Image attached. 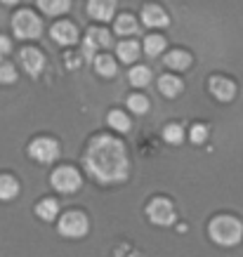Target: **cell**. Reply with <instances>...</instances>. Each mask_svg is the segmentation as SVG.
<instances>
[{"label":"cell","instance_id":"obj_1","mask_svg":"<svg viewBox=\"0 0 243 257\" xmlns=\"http://www.w3.org/2000/svg\"><path fill=\"white\" fill-rule=\"evenodd\" d=\"M83 163H85V170L102 184L123 182L130 170L123 142L109 137V135H99V137L90 140Z\"/></svg>","mask_w":243,"mask_h":257},{"label":"cell","instance_id":"obj_2","mask_svg":"<svg viewBox=\"0 0 243 257\" xmlns=\"http://www.w3.org/2000/svg\"><path fill=\"white\" fill-rule=\"evenodd\" d=\"M210 231V238L220 245H236V243L243 238V224L236 217H229V215H220L215 217L208 226Z\"/></svg>","mask_w":243,"mask_h":257},{"label":"cell","instance_id":"obj_3","mask_svg":"<svg viewBox=\"0 0 243 257\" xmlns=\"http://www.w3.org/2000/svg\"><path fill=\"white\" fill-rule=\"evenodd\" d=\"M12 31H15L17 38L22 40H36L43 33V24L31 10H19L12 17Z\"/></svg>","mask_w":243,"mask_h":257},{"label":"cell","instance_id":"obj_4","mask_svg":"<svg viewBox=\"0 0 243 257\" xmlns=\"http://www.w3.org/2000/svg\"><path fill=\"white\" fill-rule=\"evenodd\" d=\"M50 184L55 191L59 194H73V191H78L80 184H83V179H80L78 170L76 168H71V165H64V168H57L52 172V177H50Z\"/></svg>","mask_w":243,"mask_h":257},{"label":"cell","instance_id":"obj_5","mask_svg":"<svg viewBox=\"0 0 243 257\" xmlns=\"http://www.w3.org/2000/svg\"><path fill=\"white\" fill-rule=\"evenodd\" d=\"M90 229V222L80 210H69L59 219V234L66 238H83Z\"/></svg>","mask_w":243,"mask_h":257},{"label":"cell","instance_id":"obj_6","mask_svg":"<svg viewBox=\"0 0 243 257\" xmlns=\"http://www.w3.org/2000/svg\"><path fill=\"white\" fill-rule=\"evenodd\" d=\"M29 156L36 161V163H52L57 156H59V142L52 140V137H38L29 144Z\"/></svg>","mask_w":243,"mask_h":257},{"label":"cell","instance_id":"obj_7","mask_svg":"<svg viewBox=\"0 0 243 257\" xmlns=\"http://www.w3.org/2000/svg\"><path fill=\"white\" fill-rule=\"evenodd\" d=\"M147 215H149V219L158 226H168L175 222V208L168 198H154V201L147 205Z\"/></svg>","mask_w":243,"mask_h":257},{"label":"cell","instance_id":"obj_8","mask_svg":"<svg viewBox=\"0 0 243 257\" xmlns=\"http://www.w3.org/2000/svg\"><path fill=\"white\" fill-rule=\"evenodd\" d=\"M97 47H111V33L106 31V29H99V26H94V29H90V31L85 33L83 57H85V59H92Z\"/></svg>","mask_w":243,"mask_h":257},{"label":"cell","instance_id":"obj_9","mask_svg":"<svg viewBox=\"0 0 243 257\" xmlns=\"http://www.w3.org/2000/svg\"><path fill=\"white\" fill-rule=\"evenodd\" d=\"M19 62H22L24 71L29 76H38L45 69V55L40 50H36V47H24L22 52H19Z\"/></svg>","mask_w":243,"mask_h":257},{"label":"cell","instance_id":"obj_10","mask_svg":"<svg viewBox=\"0 0 243 257\" xmlns=\"http://www.w3.org/2000/svg\"><path fill=\"white\" fill-rule=\"evenodd\" d=\"M210 94L220 101H231L236 97V85L234 80L224 78V76H212L210 78Z\"/></svg>","mask_w":243,"mask_h":257},{"label":"cell","instance_id":"obj_11","mask_svg":"<svg viewBox=\"0 0 243 257\" xmlns=\"http://www.w3.org/2000/svg\"><path fill=\"white\" fill-rule=\"evenodd\" d=\"M50 36L59 45H73L78 40V29H76V24H71V22H57L50 29Z\"/></svg>","mask_w":243,"mask_h":257},{"label":"cell","instance_id":"obj_12","mask_svg":"<svg viewBox=\"0 0 243 257\" xmlns=\"http://www.w3.org/2000/svg\"><path fill=\"white\" fill-rule=\"evenodd\" d=\"M142 22H144V26H151V29H163V26H168V15H165L163 8H158V5H144L142 8Z\"/></svg>","mask_w":243,"mask_h":257},{"label":"cell","instance_id":"obj_13","mask_svg":"<svg viewBox=\"0 0 243 257\" xmlns=\"http://www.w3.org/2000/svg\"><path fill=\"white\" fill-rule=\"evenodd\" d=\"M116 12V0H90L87 3V15L97 22H109Z\"/></svg>","mask_w":243,"mask_h":257},{"label":"cell","instance_id":"obj_14","mask_svg":"<svg viewBox=\"0 0 243 257\" xmlns=\"http://www.w3.org/2000/svg\"><path fill=\"white\" fill-rule=\"evenodd\" d=\"M92 64H94V71H97L99 76H104V78H111V76H116V73H118L116 59H113V57H109V55L94 57Z\"/></svg>","mask_w":243,"mask_h":257},{"label":"cell","instance_id":"obj_15","mask_svg":"<svg viewBox=\"0 0 243 257\" xmlns=\"http://www.w3.org/2000/svg\"><path fill=\"white\" fill-rule=\"evenodd\" d=\"M163 64L168 66V69H173V71H184V69H189V64H191V57H189V52H182V50H173V52H168V55H165Z\"/></svg>","mask_w":243,"mask_h":257},{"label":"cell","instance_id":"obj_16","mask_svg":"<svg viewBox=\"0 0 243 257\" xmlns=\"http://www.w3.org/2000/svg\"><path fill=\"white\" fill-rule=\"evenodd\" d=\"M38 8L47 17H59L71 10V0H38Z\"/></svg>","mask_w":243,"mask_h":257},{"label":"cell","instance_id":"obj_17","mask_svg":"<svg viewBox=\"0 0 243 257\" xmlns=\"http://www.w3.org/2000/svg\"><path fill=\"white\" fill-rule=\"evenodd\" d=\"M158 90H161V94H165V97L173 99V97H177V94L182 92V80L170 76V73H165V76L158 78Z\"/></svg>","mask_w":243,"mask_h":257},{"label":"cell","instance_id":"obj_18","mask_svg":"<svg viewBox=\"0 0 243 257\" xmlns=\"http://www.w3.org/2000/svg\"><path fill=\"white\" fill-rule=\"evenodd\" d=\"M137 57H140V43L137 40H123V43H118V59L126 64H133L137 62Z\"/></svg>","mask_w":243,"mask_h":257},{"label":"cell","instance_id":"obj_19","mask_svg":"<svg viewBox=\"0 0 243 257\" xmlns=\"http://www.w3.org/2000/svg\"><path fill=\"white\" fill-rule=\"evenodd\" d=\"M19 194V182L12 175H0V201H12Z\"/></svg>","mask_w":243,"mask_h":257},{"label":"cell","instance_id":"obj_20","mask_svg":"<svg viewBox=\"0 0 243 257\" xmlns=\"http://www.w3.org/2000/svg\"><path fill=\"white\" fill-rule=\"evenodd\" d=\"M57 212H59V203L55 198H43V201L36 205V215L40 219H45V222H52L57 217Z\"/></svg>","mask_w":243,"mask_h":257},{"label":"cell","instance_id":"obj_21","mask_svg":"<svg viewBox=\"0 0 243 257\" xmlns=\"http://www.w3.org/2000/svg\"><path fill=\"white\" fill-rule=\"evenodd\" d=\"M128 80L133 87H147L151 83V71L149 66H133L128 73Z\"/></svg>","mask_w":243,"mask_h":257},{"label":"cell","instance_id":"obj_22","mask_svg":"<svg viewBox=\"0 0 243 257\" xmlns=\"http://www.w3.org/2000/svg\"><path fill=\"white\" fill-rule=\"evenodd\" d=\"M116 33L118 36H135V33L140 31V26H137V19L133 15H120L116 19Z\"/></svg>","mask_w":243,"mask_h":257},{"label":"cell","instance_id":"obj_23","mask_svg":"<svg viewBox=\"0 0 243 257\" xmlns=\"http://www.w3.org/2000/svg\"><path fill=\"white\" fill-rule=\"evenodd\" d=\"M142 45H144V55L147 57H158V55H163V50H165V38L163 36H154V33H151V36L144 38Z\"/></svg>","mask_w":243,"mask_h":257},{"label":"cell","instance_id":"obj_24","mask_svg":"<svg viewBox=\"0 0 243 257\" xmlns=\"http://www.w3.org/2000/svg\"><path fill=\"white\" fill-rule=\"evenodd\" d=\"M109 125L118 133H128L130 130V118L123 113V111H109V116H106Z\"/></svg>","mask_w":243,"mask_h":257},{"label":"cell","instance_id":"obj_25","mask_svg":"<svg viewBox=\"0 0 243 257\" xmlns=\"http://www.w3.org/2000/svg\"><path fill=\"white\" fill-rule=\"evenodd\" d=\"M163 140L168 142V144H182L184 142V127L177 123H170V125H165V130H163Z\"/></svg>","mask_w":243,"mask_h":257},{"label":"cell","instance_id":"obj_26","mask_svg":"<svg viewBox=\"0 0 243 257\" xmlns=\"http://www.w3.org/2000/svg\"><path fill=\"white\" fill-rule=\"evenodd\" d=\"M128 109L133 111V113H137V116H142V113L149 111V99L144 94H130L128 97Z\"/></svg>","mask_w":243,"mask_h":257},{"label":"cell","instance_id":"obj_27","mask_svg":"<svg viewBox=\"0 0 243 257\" xmlns=\"http://www.w3.org/2000/svg\"><path fill=\"white\" fill-rule=\"evenodd\" d=\"M17 80V69L8 62H0V83L3 85H12Z\"/></svg>","mask_w":243,"mask_h":257},{"label":"cell","instance_id":"obj_28","mask_svg":"<svg viewBox=\"0 0 243 257\" xmlns=\"http://www.w3.org/2000/svg\"><path fill=\"white\" fill-rule=\"evenodd\" d=\"M189 137H191L194 144H203V142L208 140V127H205V125H194L191 133H189Z\"/></svg>","mask_w":243,"mask_h":257},{"label":"cell","instance_id":"obj_29","mask_svg":"<svg viewBox=\"0 0 243 257\" xmlns=\"http://www.w3.org/2000/svg\"><path fill=\"white\" fill-rule=\"evenodd\" d=\"M10 50H12V45H10V40L0 33V57L3 55H10Z\"/></svg>","mask_w":243,"mask_h":257},{"label":"cell","instance_id":"obj_30","mask_svg":"<svg viewBox=\"0 0 243 257\" xmlns=\"http://www.w3.org/2000/svg\"><path fill=\"white\" fill-rule=\"evenodd\" d=\"M66 62H69V69H76V66H80V64H76V62H80V57L76 59L73 55H66Z\"/></svg>","mask_w":243,"mask_h":257},{"label":"cell","instance_id":"obj_31","mask_svg":"<svg viewBox=\"0 0 243 257\" xmlns=\"http://www.w3.org/2000/svg\"><path fill=\"white\" fill-rule=\"evenodd\" d=\"M0 3H5V5H15L17 0H0Z\"/></svg>","mask_w":243,"mask_h":257}]
</instances>
